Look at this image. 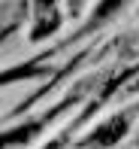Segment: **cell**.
I'll return each mask as SVG.
<instances>
[{
    "label": "cell",
    "instance_id": "obj_1",
    "mask_svg": "<svg viewBox=\"0 0 139 149\" xmlns=\"http://www.w3.org/2000/svg\"><path fill=\"white\" fill-rule=\"evenodd\" d=\"M61 15H58V0H34V31L30 40H45L58 31Z\"/></svg>",
    "mask_w": 139,
    "mask_h": 149
},
{
    "label": "cell",
    "instance_id": "obj_2",
    "mask_svg": "<svg viewBox=\"0 0 139 149\" xmlns=\"http://www.w3.org/2000/svg\"><path fill=\"white\" fill-rule=\"evenodd\" d=\"M130 119H133V113H121V116H112L109 122H103L100 128H94V134H91L85 143H88V146H112V143H118V140L127 134Z\"/></svg>",
    "mask_w": 139,
    "mask_h": 149
},
{
    "label": "cell",
    "instance_id": "obj_3",
    "mask_svg": "<svg viewBox=\"0 0 139 149\" xmlns=\"http://www.w3.org/2000/svg\"><path fill=\"white\" fill-rule=\"evenodd\" d=\"M42 128V122H27V125H18V128H12V131H6V134H0V146H15V143H27L30 137Z\"/></svg>",
    "mask_w": 139,
    "mask_h": 149
},
{
    "label": "cell",
    "instance_id": "obj_4",
    "mask_svg": "<svg viewBox=\"0 0 139 149\" xmlns=\"http://www.w3.org/2000/svg\"><path fill=\"white\" fill-rule=\"evenodd\" d=\"M124 3H127V0H100V3H97V9H94V15H91V24H88V28H97V24L109 22V18L115 15Z\"/></svg>",
    "mask_w": 139,
    "mask_h": 149
}]
</instances>
